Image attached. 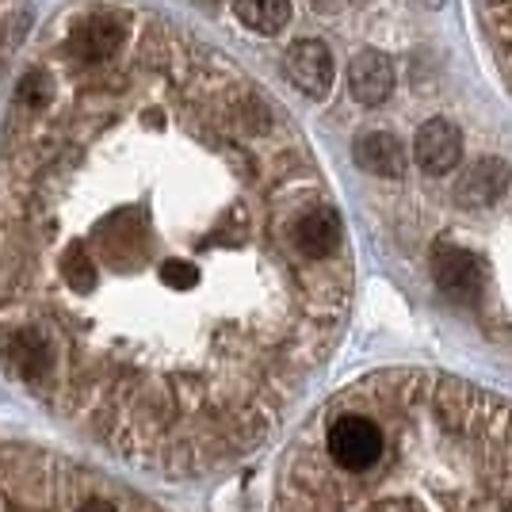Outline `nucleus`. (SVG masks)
<instances>
[{"mask_svg": "<svg viewBox=\"0 0 512 512\" xmlns=\"http://www.w3.org/2000/svg\"><path fill=\"white\" fill-rule=\"evenodd\" d=\"M46 69L0 150L4 375L150 467L260 448L341 341V214L260 88L172 23Z\"/></svg>", "mask_w": 512, "mask_h": 512, "instance_id": "obj_1", "label": "nucleus"}, {"mask_svg": "<svg viewBox=\"0 0 512 512\" xmlns=\"http://www.w3.org/2000/svg\"><path fill=\"white\" fill-rule=\"evenodd\" d=\"M310 4H314L318 12H337V8H344L348 0H310Z\"/></svg>", "mask_w": 512, "mask_h": 512, "instance_id": "obj_12", "label": "nucleus"}, {"mask_svg": "<svg viewBox=\"0 0 512 512\" xmlns=\"http://www.w3.org/2000/svg\"><path fill=\"white\" fill-rule=\"evenodd\" d=\"M234 12L256 35H279L291 23V0H234Z\"/></svg>", "mask_w": 512, "mask_h": 512, "instance_id": "obj_10", "label": "nucleus"}, {"mask_svg": "<svg viewBox=\"0 0 512 512\" xmlns=\"http://www.w3.org/2000/svg\"><path fill=\"white\" fill-rule=\"evenodd\" d=\"M283 69L291 77V85L306 92L310 100H325L333 92V81H337V65H333V54L321 39H299L291 43L287 58H283Z\"/></svg>", "mask_w": 512, "mask_h": 512, "instance_id": "obj_4", "label": "nucleus"}, {"mask_svg": "<svg viewBox=\"0 0 512 512\" xmlns=\"http://www.w3.org/2000/svg\"><path fill=\"white\" fill-rule=\"evenodd\" d=\"M348 88L367 107H379L394 92V65L379 50H360L348 65Z\"/></svg>", "mask_w": 512, "mask_h": 512, "instance_id": "obj_6", "label": "nucleus"}, {"mask_svg": "<svg viewBox=\"0 0 512 512\" xmlns=\"http://www.w3.org/2000/svg\"><path fill=\"white\" fill-rule=\"evenodd\" d=\"M505 192H509V165L501 157H482L455 184L459 203H467V207H493Z\"/></svg>", "mask_w": 512, "mask_h": 512, "instance_id": "obj_7", "label": "nucleus"}, {"mask_svg": "<svg viewBox=\"0 0 512 512\" xmlns=\"http://www.w3.org/2000/svg\"><path fill=\"white\" fill-rule=\"evenodd\" d=\"M276 512H512V398L394 367L302 432Z\"/></svg>", "mask_w": 512, "mask_h": 512, "instance_id": "obj_2", "label": "nucleus"}, {"mask_svg": "<svg viewBox=\"0 0 512 512\" xmlns=\"http://www.w3.org/2000/svg\"><path fill=\"white\" fill-rule=\"evenodd\" d=\"M356 161L371 176H402L406 172V146L386 130H371L356 142Z\"/></svg>", "mask_w": 512, "mask_h": 512, "instance_id": "obj_9", "label": "nucleus"}, {"mask_svg": "<svg viewBox=\"0 0 512 512\" xmlns=\"http://www.w3.org/2000/svg\"><path fill=\"white\" fill-rule=\"evenodd\" d=\"M432 272H436V283L448 291L451 299H474L478 287H482V268L478 260L455 245H444L432 256Z\"/></svg>", "mask_w": 512, "mask_h": 512, "instance_id": "obj_8", "label": "nucleus"}, {"mask_svg": "<svg viewBox=\"0 0 512 512\" xmlns=\"http://www.w3.org/2000/svg\"><path fill=\"white\" fill-rule=\"evenodd\" d=\"M16 4L20 0H0V58H4V39H8V23L16 16Z\"/></svg>", "mask_w": 512, "mask_h": 512, "instance_id": "obj_11", "label": "nucleus"}, {"mask_svg": "<svg viewBox=\"0 0 512 512\" xmlns=\"http://www.w3.org/2000/svg\"><path fill=\"white\" fill-rule=\"evenodd\" d=\"M413 153H417V165L432 176H444L459 165L463 157V134L455 123L448 119H428L425 127L417 130V142H413Z\"/></svg>", "mask_w": 512, "mask_h": 512, "instance_id": "obj_5", "label": "nucleus"}, {"mask_svg": "<svg viewBox=\"0 0 512 512\" xmlns=\"http://www.w3.org/2000/svg\"><path fill=\"white\" fill-rule=\"evenodd\" d=\"M0 512H157L146 497L50 455L0 448Z\"/></svg>", "mask_w": 512, "mask_h": 512, "instance_id": "obj_3", "label": "nucleus"}]
</instances>
